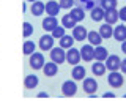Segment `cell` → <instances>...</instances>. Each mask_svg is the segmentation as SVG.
Listing matches in <instances>:
<instances>
[{
    "instance_id": "ac0fdd59",
    "label": "cell",
    "mask_w": 126,
    "mask_h": 101,
    "mask_svg": "<svg viewBox=\"0 0 126 101\" xmlns=\"http://www.w3.org/2000/svg\"><path fill=\"white\" fill-rule=\"evenodd\" d=\"M104 13H106V10L102 8L101 5L99 6L96 5L93 10H90V17H92L94 22H101L102 19H104Z\"/></svg>"
},
{
    "instance_id": "603a6c76",
    "label": "cell",
    "mask_w": 126,
    "mask_h": 101,
    "mask_svg": "<svg viewBox=\"0 0 126 101\" xmlns=\"http://www.w3.org/2000/svg\"><path fill=\"white\" fill-rule=\"evenodd\" d=\"M87 38H88V43L93 46H99L101 41H102V36L99 32H96V30H90L88 35H87Z\"/></svg>"
},
{
    "instance_id": "3957f363",
    "label": "cell",
    "mask_w": 126,
    "mask_h": 101,
    "mask_svg": "<svg viewBox=\"0 0 126 101\" xmlns=\"http://www.w3.org/2000/svg\"><path fill=\"white\" fill-rule=\"evenodd\" d=\"M49 52H50V60L55 62L57 65H60V63H63V62H66V52H65V49H63L62 46L52 48Z\"/></svg>"
},
{
    "instance_id": "7402d4cb",
    "label": "cell",
    "mask_w": 126,
    "mask_h": 101,
    "mask_svg": "<svg viewBox=\"0 0 126 101\" xmlns=\"http://www.w3.org/2000/svg\"><path fill=\"white\" fill-rule=\"evenodd\" d=\"M113 38H115L117 41H125L126 40V25L121 24V25H117L115 29H113Z\"/></svg>"
},
{
    "instance_id": "44dd1931",
    "label": "cell",
    "mask_w": 126,
    "mask_h": 101,
    "mask_svg": "<svg viewBox=\"0 0 126 101\" xmlns=\"http://www.w3.org/2000/svg\"><path fill=\"white\" fill-rule=\"evenodd\" d=\"M109 57V50L104 48V46H94V60H101L106 62V59Z\"/></svg>"
},
{
    "instance_id": "d6a6232c",
    "label": "cell",
    "mask_w": 126,
    "mask_h": 101,
    "mask_svg": "<svg viewBox=\"0 0 126 101\" xmlns=\"http://www.w3.org/2000/svg\"><path fill=\"white\" fill-rule=\"evenodd\" d=\"M118 14H120V21L126 22V6H123V8L118 11Z\"/></svg>"
},
{
    "instance_id": "8d00e7d4",
    "label": "cell",
    "mask_w": 126,
    "mask_h": 101,
    "mask_svg": "<svg viewBox=\"0 0 126 101\" xmlns=\"http://www.w3.org/2000/svg\"><path fill=\"white\" fill-rule=\"evenodd\" d=\"M121 50H123V52L126 54V40H125V41H121Z\"/></svg>"
},
{
    "instance_id": "d4e9b609",
    "label": "cell",
    "mask_w": 126,
    "mask_h": 101,
    "mask_svg": "<svg viewBox=\"0 0 126 101\" xmlns=\"http://www.w3.org/2000/svg\"><path fill=\"white\" fill-rule=\"evenodd\" d=\"M77 24V21L74 19L73 16H71V13L68 14H63V17H62V25L65 27V29H74Z\"/></svg>"
},
{
    "instance_id": "5bb4252c",
    "label": "cell",
    "mask_w": 126,
    "mask_h": 101,
    "mask_svg": "<svg viewBox=\"0 0 126 101\" xmlns=\"http://www.w3.org/2000/svg\"><path fill=\"white\" fill-rule=\"evenodd\" d=\"M120 19V14H118L117 8H112V10H106L104 13V21L107 22V24H117V21Z\"/></svg>"
},
{
    "instance_id": "1f68e13d",
    "label": "cell",
    "mask_w": 126,
    "mask_h": 101,
    "mask_svg": "<svg viewBox=\"0 0 126 101\" xmlns=\"http://www.w3.org/2000/svg\"><path fill=\"white\" fill-rule=\"evenodd\" d=\"M60 8L63 10H71L74 6V3H76V0H60Z\"/></svg>"
},
{
    "instance_id": "4316f807",
    "label": "cell",
    "mask_w": 126,
    "mask_h": 101,
    "mask_svg": "<svg viewBox=\"0 0 126 101\" xmlns=\"http://www.w3.org/2000/svg\"><path fill=\"white\" fill-rule=\"evenodd\" d=\"M35 50H36V44H35L33 41H30V40L24 41V44H22V52H24V55H30V54L35 52Z\"/></svg>"
},
{
    "instance_id": "52a82bcc",
    "label": "cell",
    "mask_w": 126,
    "mask_h": 101,
    "mask_svg": "<svg viewBox=\"0 0 126 101\" xmlns=\"http://www.w3.org/2000/svg\"><path fill=\"white\" fill-rule=\"evenodd\" d=\"M82 88L85 90L87 95H90V93H96L98 90V82L94 77H84V81H82Z\"/></svg>"
},
{
    "instance_id": "7a4b0ae2",
    "label": "cell",
    "mask_w": 126,
    "mask_h": 101,
    "mask_svg": "<svg viewBox=\"0 0 126 101\" xmlns=\"http://www.w3.org/2000/svg\"><path fill=\"white\" fill-rule=\"evenodd\" d=\"M107 82L112 88H118L121 87L125 82V77H123V73H118V71H110L109 76H107Z\"/></svg>"
},
{
    "instance_id": "8fae6325",
    "label": "cell",
    "mask_w": 126,
    "mask_h": 101,
    "mask_svg": "<svg viewBox=\"0 0 126 101\" xmlns=\"http://www.w3.org/2000/svg\"><path fill=\"white\" fill-rule=\"evenodd\" d=\"M30 11L33 16H43V14L46 13V3H43L41 0H35V2H32V6H30Z\"/></svg>"
},
{
    "instance_id": "d590c367",
    "label": "cell",
    "mask_w": 126,
    "mask_h": 101,
    "mask_svg": "<svg viewBox=\"0 0 126 101\" xmlns=\"http://www.w3.org/2000/svg\"><path fill=\"white\" fill-rule=\"evenodd\" d=\"M38 96H39V98H47L49 95H47L46 92H39V93H38Z\"/></svg>"
},
{
    "instance_id": "cb8c5ba5",
    "label": "cell",
    "mask_w": 126,
    "mask_h": 101,
    "mask_svg": "<svg viewBox=\"0 0 126 101\" xmlns=\"http://www.w3.org/2000/svg\"><path fill=\"white\" fill-rule=\"evenodd\" d=\"M73 44H74V36L73 35H63V36L60 38V43H58V46H62L63 49H69V48H73Z\"/></svg>"
},
{
    "instance_id": "7c38bea8",
    "label": "cell",
    "mask_w": 126,
    "mask_h": 101,
    "mask_svg": "<svg viewBox=\"0 0 126 101\" xmlns=\"http://www.w3.org/2000/svg\"><path fill=\"white\" fill-rule=\"evenodd\" d=\"M57 71H58V65L52 60L44 63V67H43V73H44V76H47V77H54L57 74Z\"/></svg>"
},
{
    "instance_id": "8992f818",
    "label": "cell",
    "mask_w": 126,
    "mask_h": 101,
    "mask_svg": "<svg viewBox=\"0 0 126 101\" xmlns=\"http://www.w3.org/2000/svg\"><path fill=\"white\" fill-rule=\"evenodd\" d=\"M82 60L80 57V49H74V48H69L68 50H66V62H68L69 65H77L79 62Z\"/></svg>"
},
{
    "instance_id": "836d02e7",
    "label": "cell",
    "mask_w": 126,
    "mask_h": 101,
    "mask_svg": "<svg viewBox=\"0 0 126 101\" xmlns=\"http://www.w3.org/2000/svg\"><path fill=\"white\" fill-rule=\"evenodd\" d=\"M120 71L123 73V74H126V59L121 60V65H120Z\"/></svg>"
},
{
    "instance_id": "30bf717a",
    "label": "cell",
    "mask_w": 126,
    "mask_h": 101,
    "mask_svg": "<svg viewBox=\"0 0 126 101\" xmlns=\"http://www.w3.org/2000/svg\"><path fill=\"white\" fill-rule=\"evenodd\" d=\"M41 25H43V29H44L46 32H52L55 27L58 25V19H57V16H49V14H47V16L43 19Z\"/></svg>"
},
{
    "instance_id": "5b68a950",
    "label": "cell",
    "mask_w": 126,
    "mask_h": 101,
    "mask_svg": "<svg viewBox=\"0 0 126 101\" xmlns=\"http://www.w3.org/2000/svg\"><path fill=\"white\" fill-rule=\"evenodd\" d=\"M80 57L84 62H93L94 60V46L93 44H84L80 48Z\"/></svg>"
},
{
    "instance_id": "ba28073f",
    "label": "cell",
    "mask_w": 126,
    "mask_h": 101,
    "mask_svg": "<svg viewBox=\"0 0 126 101\" xmlns=\"http://www.w3.org/2000/svg\"><path fill=\"white\" fill-rule=\"evenodd\" d=\"M104 63H106V67H107L109 71H118V69H120V65H121V59L118 55H115V54H113V55L109 54V57L106 59Z\"/></svg>"
},
{
    "instance_id": "4fadbf2b",
    "label": "cell",
    "mask_w": 126,
    "mask_h": 101,
    "mask_svg": "<svg viewBox=\"0 0 126 101\" xmlns=\"http://www.w3.org/2000/svg\"><path fill=\"white\" fill-rule=\"evenodd\" d=\"M87 76V71H85V68L82 67V65H74V68H73V71H71V77H73L74 81H84V77Z\"/></svg>"
},
{
    "instance_id": "f35d334b",
    "label": "cell",
    "mask_w": 126,
    "mask_h": 101,
    "mask_svg": "<svg viewBox=\"0 0 126 101\" xmlns=\"http://www.w3.org/2000/svg\"><path fill=\"white\" fill-rule=\"evenodd\" d=\"M125 98H126V93H125Z\"/></svg>"
},
{
    "instance_id": "484cf974",
    "label": "cell",
    "mask_w": 126,
    "mask_h": 101,
    "mask_svg": "<svg viewBox=\"0 0 126 101\" xmlns=\"http://www.w3.org/2000/svg\"><path fill=\"white\" fill-rule=\"evenodd\" d=\"M71 16L76 19L77 22H80V21H84V17H85V10L82 8V6H73V8H71Z\"/></svg>"
},
{
    "instance_id": "277c9868",
    "label": "cell",
    "mask_w": 126,
    "mask_h": 101,
    "mask_svg": "<svg viewBox=\"0 0 126 101\" xmlns=\"http://www.w3.org/2000/svg\"><path fill=\"white\" fill-rule=\"evenodd\" d=\"M76 92H77V84H76V81L74 79H69V81H65L62 85V93H63V96H74L76 95Z\"/></svg>"
},
{
    "instance_id": "74e56055",
    "label": "cell",
    "mask_w": 126,
    "mask_h": 101,
    "mask_svg": "<svg viewBox=\"0 0 126 101\" xmlns=\"http://www.w3.org/2000/svg\"><path fill=\"white\" fill-rule=\"evenodd\" d=\"M25 2H35V0H25Z\"/></svg>"
},
{
    "instance_id": "ffe728a7",
    "label": "cell",
    "mask_w": 126,
    "mask_h": 101,
    "mask_svg": "<svg viewBox=\"0 0 126 101\" xmlns=\"http://www.w3.org/2000/svg\"><path fill=\"white\" fill-rule=\"evenodd\" d=\"M106 71H107V67H106V63H104V62H101V60H96L92 65V73H93L94 76H104Z\"/></svg>"
},
{
    "instance_id": "e575fe53",
    "label": "cell",
    "mask_w": 126,
    "mask_h": 101,
    "mask_svg": "<svg viewBox=\"0 0 126 101\" xmlns=\"http://www.w3.org/2000/svg\"><path fill=\"white\" fill-rule=\"evenodd\" d=\"M102 98H115V93L113 92H106V93H102Z\"/></svg>"
},
{
    "instance_id": "d6986e66",
    "label": "cell",
    "mask_w": 126,
    "mask_h": 101,
    "mask_svg": "<svg viewBox=\"0 0 126 101\" xmlns=\"http://www.w3.org/2000/svg\"><path fill=\"white\" fill-rule=\"evenodd\" d=\"M98 32L101 33V36H102V40H109V38H112L113 36V27H112V24H102V25H99V30Z\"/></svg>"
},
{
    "instance_id": "f546056e",
    "label": "cell",
    "mask_w": 126,
    "mask_h": 101,
    "mask_svg": "<svg viewBox=\"0 0 126 101\" xmlns=\"http://www.w3.org/2000/svg\"><path fill=\"white\" fill-rule=\"evenodd\" d=\"M117 2L118 0H99V5L104 10H112V8H117Z\"/></svg>"
},
{
    "instance_id": "9a60e30c",
    "label": "cell",
    "mask_w": 126,
    "mask_h": 101,
    "mask_svg": "<svg viewBox=\"0 0 126 101\" xmlns=\"http://www.w3.org/2000/svg\"><path fill=\"white\" fill-rule=\"evenodd\" d=\"M39 84V79L36 74H27L25 79H24V87L27 88V90H32V88H36Z\"/></svg>"
},
{
    "instance_id": "6da1fadb",
    "label": "cell",
    "mask_w": 126,
    "mask_h": 101,
    "mask_svg": "<svg viewBox=\"0 0 126 101\" xmlns=\"http://www.w3.org/2000/svg\"><path fill=\"white\" fill-rule=\"evenodd\" d=\"M29 63H30V67L33 69H43V67H44V63H46L43 52H36V50H35L33 54H30L29 55Z\"/></svg>"
},
{
    "instance_id": "2e32d148",
    "label": "cell",
    "mask_w": 126,
    "mask_h": 101,
    "mask_svg": "<svg viewBox=\"0 0 126 101\" xmlns=\"http://www.w3.org/2000/svg\"><path fill=\"white\" fill-rule=\"evenodd\" d=\"M87 35H88V32H87V29L84 25H77L73 29V36H74V40L76 41H84L85 38H87Z\"/></svg>"
},
{
    "instance_id": "9c48e42d",
    "label": "cell",
    "mask_w": 126,
    "mask_h": 101,
    "mask_svg": "<svg viewBox=\"0 0 126 101\" xmlns=\"http://www.w3.org/2000/svg\"><path fill=\"white\" fill-rule=\"evenodd\" d=\"M54 40L55 38L52 35H43V36L39 38V41H38V48L41 50H50L54 48Z\"/></svg>"
},
{
    "instance_id": "e0dca14e",
    "label": "cell",
    "mask_w": 126,
    "mask_h": 101,
    "mask_svg": "<svg viewBox=\"0 0 126 101\" xmlns=\"http://www.w3.org/2000/svg\"><path fill=\"white\" fill-rule=\"evenodd\" d=\"M60 3L55 2V0H49V2L46 3V13L49 14V16H57L58 13H60Z\"/></svg>"
},
{
    "instance_id": "4dcf8cb0",
    "label": "cell",
    "mask_w": 126,
    "mask_h": 101,
    "mask_svg": "<svg viewBox=\"0 0 126 101\" xmlns=\"http://www.w3.org/2000/svg\"><path fill=\"white\" fill-rule=\"evenodd\" d=\"M50 35H52L54 38H58V40H60L63 35H65V27H63V25H57L52 32H50Z\"/></svg>"
},
{
    "instance_id": "83f0119b",
    "label": "cell",
    "mask_w": 126,
    "mask_h": 101,
    "mask_svg": "<svg viewBox=\"0 0 126 101\" xmlns=\"http://www.w3.org/2000/svg\"><path fill=\"white\" fill-rule=\"evenodd\" d=\"M33 35V25L30 24V22H24L22 24V36L24 38H29V36H32Z\"/></svg>"
},
{
    "instance_id": "f1b7e54d",
    "label": "cell",
    "mask_w": 126,
    "mask_h": 101,
    "mask_svg": "<svg viewBox=\"0 0 126 101\" xmlns=\"http://www.w3.org/2000/svg\"><path fill=\"white\" fill-rule=\"evenodd\" d=\"M77 2L80 3V6L84 10H88L90 11V10H93L94 6H96V2H98V0H77Z\"/></svg>"
}]
</instances>
